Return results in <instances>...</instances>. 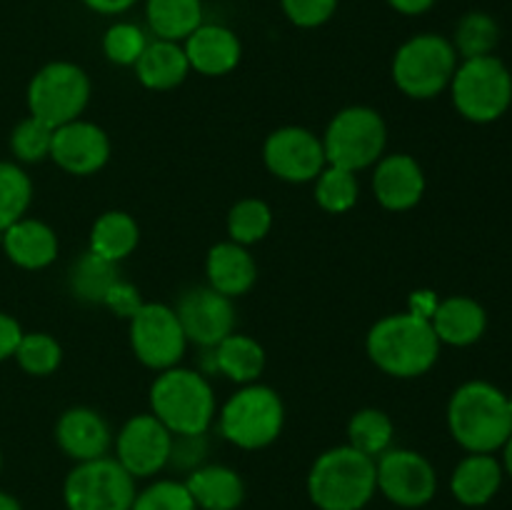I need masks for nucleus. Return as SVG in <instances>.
<instances>
[{
  "label": "nucleus",
  "mask_w": 512,
  "mask_h": 510,
  "mask_svg": "<svg viewBox=\"0 0 512 510\" xmlns=\"http://www.w3.org/2000/svg\"><path fill=\"white\" fill-rule=\"evenodd\" d=\"M370 360L395 378H418L428 373L440 353L433 323L415 313H395L378 320L365 340Z\"/></svg>",
  "instance_id": "f257e3e1"
},
{
  "label": "nucleus",
  "mask_w": 512,
  "mask_h": 510,
  "mask_svg": "<svg viewBox=\"0 0 512 510\" xmlns=\"http://www.w3.org/2000/svg\"><path fill=\"white\" fill-rule=\"evenodd\" d=\"M453 438L470 453H493L512 435L510 400L495 385L465 383L455 390L448 408Z\"/></svg>",
  "instance_id": "f03ea898"
},
{
  "label": "nucleus",
  "mask_w": 512,
  "mask_h": 510,
  "mask_svg": "<svg viewBox=\"0 0 512 510\" xmlns=\"http://www.w3.org/2000/svg\"><path fill=\"white\" fill-rule=\"evenodd\" d=\"M375 490V458L350 445L325 450L308 475V495L320 510H363Z\"/></svg>",
  "instance_id": "7ed1b4c3"
},
{
  "label": "nucleus",
  "mask_w": 512,
  "mask_h": 510,
  "mask_svg": "<svg viewBox=\"0 0 512 510\" xmlns=\"http://www.w3.org/2000/svg\"><path fill=\"white\" fill-rule=\"evenodd\" d=\"M150 408L173 435H203L213 423L215 393L203 373L175 365L155 378Z\"/></svg>",
  "instance_id": "20e7f679"
},
{
  "label": "nucleus",
  "mask_w": 512,
  "mask_h": 510,
  "mask_svg": "<svg viewBox=\"0 0 512 510\" xmlns=\"http://www.w3.org/2000/svg\"><path fill=\"white\" fill-rule=\"evenodd\" d=\"M385 143H388V128L378 110L353 105L340 110L325 130V163L358 173L383 158Z\"/></svg>",
  "instance_id": "39448f33"
},
{
  "label": "nucleus",
  "mask_w": 512,
  "mask_h": 510,
  "mask_svg": "<svg viewBox=\"0 0 512 510\" xmlns=\"http://www.w3.org/2000/svg\"><path fill=\"white\" fill-rule=\"evenodd\" d=\"M455 63L458 53L443 35H415L395 53L393 80L410 98L428 100L443 93L445 85L453 80Z\"/></svg>",
  "instance_id": "423d86ee"
},
{
  "label": "nucleus",
  "mask_w": 512,
  "mask_h": 510,
  "mask_svg": "<svg viewBox=\"0 0 512 510\" xmlns=\"http://www.w3.org/2000/svg\"><path fill=\"white\" fill-rule=\"evenodd\" d=\"M283 423V400L268 385H245L220 410V433L245 450H260L273 443Z\"/></svg>",
  "instance_id": "0eeeda50"
},
{
  "label": "nucleus",
  "mask_w": 512,
  "mask_h": 510,
  "mask_svg": "<svg viewBox=\"0 0 512 510\" xmlns=\"http://www.w3.org/2000/svg\"><path fill=\"white\" fill-rule=\"evenodd\" d=\"M453 100L460 115L475 123L498 120L512 100V78L493 55L465 60L453 75Z\"/></svg>",
  "instance_id": "6e6552de"
},
{
  "label": "nucleus",
  "mask_w": 512,
  "mask_h": 510,
  "mask_svg": "<svg viewBox=\"0 0 512 510\" xmlns=\"http://www.w3.org/2000/svg\"><path fill=\"white\" fill-rule=\"evenodd\" d=\"M135 495L133 475L108 455L75 465L63 488L68 510H130Z\"/></svg>",
  "instance_id": "1a4fd4ad"
},
{
  "label": "nucleus",
  "mask_w": 512,
  "mask_h": 510,
  "mask_svg": "<svg viewBox=\"0 0 512 510\" xmlns=\"http://www.w3.org/2000/svg\"><path fill=\"white\" fill-rule=\"evenodd\" d=\"M88 98L90 80L85 70L65 60H55L40 68L28 85L30 115L53 128L78 120Z\"/></svg>",
  "instance_id": "9d476101"
},
{
  "label": "nucleus",
  "mask_w": 512,
  "mask_h": 510,
  "mask_svg": "<svg viewBox=\"0 0 512 510\" xmlns=\"http://www.w3.org/2000/svg\"><path fill=\"white\" fill-rule=\"evenodd\" d=\"M130 345L143 365L168 370L183 360L188 338L173 308L163 303H143L130 318Z\"/></svg>",
  "instance_id": "9b49d317"
},
{
  "label": "nucleus",
  "mask_w": 512,
  "mask_h": 510,
  "mask_svg": "<svg viewBox=\"0 0 512 510\" xmlns=\"http://www.w3.org/2000/svg\"><path fill=\"white\" fill-rule=\"evenodd\" d=\"M378 490L400 508H420L438 490L435 468L415 450H385L375 463Z\"/></svg>",
  "instance_id": "f8f14e48"
},
{
  "label": "nucleus",
  "mask_w": 512,
  "mask_h": 510,
  "mask_svg": "<svg viewBox=\"0 0 512 510\" xmlns=\"http://www.w3.org/2000/svg\"><path fill=\"white\" fill-rule=\"evenodd\" d=\"M173 433L153 413L135 415L120 428L115 440L118 463L133 478H150L170 463Z\"/></svg>",
  "instance_id": "ddd939ff"
},
{
  "label": "nucleus",
  "mask_w": 512,
  "mask_h": 510,
  "mask_svg": "<svg viewBox=\"0 0 512 510\" xmlns=\"http://www.w3.org/2000/svg\"><path fill=\"white\" fill-rule=\"evenodd\" d=\"M263 160L270 173L288 183L315 180L328 165L323 140L298 125H288V128L270 133L263 145Z\"/></svg>",
  "instance_id": "4468645a"
},
{
  "label": "nucleus",
  "mask_w": 512,
  "mask_h": 510,
  "mask_svg": "<svg viewBox=\"0 0 512 510\" xmlns=\"http://www.w3.org/2000/svg\"><path fill=\"white\" fill-rule=\"evenodd\" d=\"M175 315L183 325L185 338L198 343L200 348H215L235 328L233 298L218 293L210 285L180 295Z\"/></svg>",
  "instance_id": "2eb2a0df"
},
{
  "label": "nucleus",
  "mask_w": 512,
  "mask_h": 510,
  "mask_svg": "<svg viewBox=\"0 0 512 510\" xmlns=\"http://www.w3.org/2000/svg\"><path fill=\"white\" fill-rule=\"evenodd\" d=\"M50 158L73 175H93L108 163L110 140L103 128L88 120H70L53 133Z\"/></svg>",
  "instance_id": "dca6fc26"
},
{
  "label": "nucleus",
  "mask_w": 512,
  "mask_h": 510,
  "mask_svg": "<svg viewBox=\"0 0 512 510\" xmlns=\"http://www.w3.org/2000/svg\"><path fill=\"white\" fill-rule=\"evenodd\" d=\"M373 190L383 208L395 210V213L410 210L420 203L425 193L423 168L405 153L385 155L375 165Z\"/></svg>",
  "instance_id": "f3484780"
},
{
  "label": "nucleus",
  "mask_w": 512,
  "mask_h": 510,
  "mask_svg": "<svg viewBox=\"0 0 512 510\" xmlns=\"http://www.w3.org/2000/svg\"><path fill=\"white\" fill-rule=\"evenodd\" d=\"M55 440L68 458L85 463L108 455L113 435L100 413L90 408H70L55 425Z\"/></svg>",
  "instance_id": "a211bd4d"
},
{
  "label": "nucleus",
  "mask_w": 512,
  "mask_h": 510,
  "mask_svg": "<svg viewBox=\"0 0 512 510\" xmlns=\"http://www.w3.org/2000/svg\"><path fill=\"white\" fill-rule=\"evenodd\" d=\"M185 58L188 65L200 75H225L240 63L238 35L225 25H200L185 38Z\"/></svg>",
  "instance_id": "6ab92c4d"
},
{
  "label": "nucleus",
  "mask_w": 512,
  "mask_h": 510,
  "mask_svg": "<svg viewBox=\"0 0 512 510\" xmlns=\"http://www.w3.org/2000/svg\"><path fill=\"white\" fill-rule=\"evenodd\" d=\"M205 273H208L210 288L228 298L245 295L255 285L258 268L245 245L238 243H218L210 248L208 260H205Z\"/></svg>",
  "instance_id": "aec40b11"
},
{
  "label": "nucleus",
  "mask_w": 512,
  "mask_h": 510,
  "mask_svg": "<svg viewBox=\"0 0 512 510\" xmlns=\"http://www.w3.org/2000/svg\"><path fill=\"white\" fill-rule=\"evenodd\" d=\"M5 255L25 270H40L58 258V235L40 220L20 218L3 230Z\"/></svg>",
  "instance_id": "412c9836"
},
{
  "label": "nucleus",
  "mask_w": 512,
  "mask_h": 510,
  "mask_svg": "<svg viewBox=\"0 0 512 510\" xmlns=\"http://www.w3.org/2000/svg\"><path fill=\"white\" fill-rule=\"evenodd\" d=\"M185 488L203 510H235L245 500L243 478L225 465L195 468L185 480Z\"/></svg>",
  "instance_id": "4be33fe9"
},
{
  "label": "nucleus",
  "mask_w": 512,
  "mask_h": 510,
  "mask_svg": "<svg viewBox=\"0 0 512 510\" xmlns=\"http://www.w3.org/2000/svg\"><path fill=\"white\" fill-rule=\"evenodd\" d=\"M190 65L183 45L173 40H153L145 45L143 55L135 63L138 80L150 90H170L180 85L188 75Z\"/></svg>",
  "instance_id": "5701e85b"
},
{
  "label": "nucleus",
  "mask_w": 512,
  "mask_h": 510,
  "mask_svg": "<svg viewBox=\"0 0 512 510\" xmlns=\"http://www.w3.org/2000/svg\"><path fill=\"white\" fill-rule=\"evenodd\" d=\"M430 323L440 343L470 345L485 333V310L470 298H448L438 303Z\"/></svg>",
  "instance_id": "b1692460"
},
{
  "label": "nucleus",
  "mask_w": 512,
  "mask_h": 510,
  "mask_svg": "<svg viewBox=\"0 0 512 510\" xmlns=\"http://www.w3.org/2000/svg\"><path fill=\"white\" fill-rule=\"evenodd\" d=\"M503 468L490 453H473L455 468L450 488L463 505H485L500 488Z\"/></svg>",
  "instance_id": "393cba45"
},
{
  "label": "nucleus",
  "mask_w": 512,
  "mask_h": 510,
  "mask_svg": "<svg viewBox=\"0 0 512 510\" xmlns=\"http://www.w3.org/2000/svg\"><path fill=\"white\" fill-rule=\"evenodd\" d=\"M213 350L215 370L235 383L250 385L260 378L265 368V350L263 345L255 343L248 335L230 333L228 338L220 340Z\"/></svg>",
  "instance_id": "a878e982"
},
{
  "label": "nucleus",
  "mask_w": 512,
  "mask_h": 510,
  "mask_svg": "<svg viewBox=\"0 0 512 510\" xmlns=\"http://www.w3.org/2000/svg\"><path fill=\"white\" fill-rule=\"evenodd\" d=\"M140 240L138 223L123 210H108L90 230V250L110 263H120L135 250Z\"/></svg>",
  "instance_id": "bb28decb"
},
{
  "label": "nucleus",
  "mask_w": 512,
  "mask_h": 510,
  "mask_svg": "<svg viewBox=\"0 0 512 510\" xmlns=\"http://www.w3.org/2000/svg\"><path fill=\"white\" fill-rule=\"evenodd\" d=\"M148 25L160 40L188 38L203 25V3L200 0H148L145 5Z\"/></svg>",
  "instance_id": "cd10ccee"
},
{
  "label": "nucleus",
  "mask_w": 512,
  "mask_h": 510,
  "mask_svg": "<svg viewBox=\"0 0 512 510\" xmlns=\"http://www.w3.org/2000/svg\"><path fill=\"white\" fill-rule=\"evenodd\" d=\"M118 268L93 250L80 255L70 268V290L85 303H105L108 290L118 283Z\"/></svg>",
  "instance_id": "c85d7f7f"
},
{
  "label": "nucleus",
  "mask_w": 512,
  "mask_h": 510,
  "mask_svg": "<svg viewBox=\"0 0 512 510\" xmlns=\"http://www.w3.org/2000/svg\"><path fill=\"white\" fill-rule=\"evenodd\" d=\"M393 420L383 413V410L365 408L350 418L348 423V445L360 450V453L370 455V458H380L385 450H390L393 443Z\"/></svg>",
  "instance_id": "c756f323"
},
{
  "label": "nucleus",
  "mask_w": 512,
  "mask_h": 510,
  "mask_svg": "<svg viewBox=\"0 0 512 510\" xmlns=\"http://www.w3.org/2000/svg\"><path fill=\"white\" fill-rule=\"evenodd\" d=\"M273 213L268 203L258 198H245L235 203L228 213V235L238 245H253L270 233Z\"/></svg>",
  "instance_id": "7c9ffc66"
},
{
  "label": "nucleus",
  "mask_w": 512,
  "mask_h": 510,
  "mask_svg": "<svg viewBox=\"0 0 512 510\" xmlns=\"http://www.w3.org/2000/svg\"><path fill=\"white\" fill-rule=\"evenodd\" d=\"M33 198L30 178L15 163L0 160V233L18 223Z\"/></svg>",
  "instance_id": "2f4dec72"
},
{
  "label": "nucleus",
  "mask_w": 512,
  "mask_h": 510,
  "mask_svg": "<svg viewBox=\"0 0 512 510\" xmlns=\"http://www.w3.org/2000/svg\"><path fill=\"white\" fill-rule=\"evenodd\" d=\"M315 200L328 213H345L358 203V178L350 170L325 165L315 178Z\"/></svg>",
  "instance_id": "473e14b6"
},
{
  "label": "nucleus",
  "mask_w": 512,
  "mask_h": 510,
  "mask_svg": "<svg viewBox=\"0 0 512 510\" xmlns=\"http://www.w3.org/2000/svg\"><path fill=\"white\" fill-rule=\"evenodd\" d=\"M500 30L490 15L485 13H468L458 23L455 30V53L463 55L465 60L470 58H483V55L493 53V48L498 45Z\"/></svg>",
  "instance_id": "72a5a7b5"
},
{
  "label": "nucleus",
  "mask_w": 512,
  "mask_h": 510,
  "mask_svg": "<svg viewBox=\"0 0 512 510\" xmlns=\"http://www.w3.org/2000/svg\"><path fill=\"white\" fill-rule=\"evenodd\" d=\"M15 360L20 368L30 375H50L58 370L60 360H63V350H60L58 340L48 333H23L18 348H15Z\"/></svg>",
  "instance_id": "f704fd0d"
},
{
  "label": "nucleus",
  "mask_w": 512,
  "mask_h": 510,
  "mask_svg": "<svg viewBox=\"0 0 512 510\" xmlns=\"http://www.w3.org/2000/svg\"><path fill=\"white\" fill-rule=\"evenodd\" d=\"M53 125L43 123L38 118H25L15 125L13 135H10V148H13L15 158L25 160V163H38V160L50 158V145H53Z\"/></svg>",
  "instance_id": "c9c22d12"
},
{
  "label": "nucleus",
  "mask_w": 512,
  "mask_h": 510,
  "mask_svg": "<svg viewBox=\"0 0 512 510\" xmlns=\"http://www.w3.org/2000/svg\"><path fill=\"white\" fill-rule=\"evenodd\" d=\"M148 38L143 30L133 23H115L110 25L103 38V53L110 63L115 65H135L143 55Z\"/></svg>",
  "instance_id": "e433bc0d"
},
{
  "label": "nucleus",
  "mask_w": 512,
  "mask_h": 510,
  "mask_svg": "<svg viewBox=\"0 0 512 510\" xmlns=\"http://www.w3.org/2000/svg\"><path fill=\"white\" fill-rule=\"evenodd\" d=\"M130 510H198V505H195L185 483L158 480V483L148 485L143 493L135 495Z\"/></svg>",
  "instance_id": "4c0bfd02"
},
{
  "label": "nucleus",
  "mask_w": 512,
  "mask_h": 510,
  "mask_svg": "<svg viewBox=\"0 0 512 510\" xmlns=\"http://www.w3.org/2000/svg\"><path fill=\"white\" fill-rule=\"evenodd\" d=\"M290 23L300 28H318L338 8V0H280Z\"/></svg>",
  "instance_id": "58836bf2"
},
{
  "label": "nucleus",
  "mask_w": 512,
  "mask_h": 510,
  "mask_svg": "<svg viewBox=\"0 0 512 510\" xmlns=\"http://www.w3.org/2000/svg\"><path fill=\"white\" fill-rule=\"evenodd\" d=\"M205 458V433L203 435H173L170 463L178 468H193Z\"/></svg>",
  "instance_id": "ea45409f"
},
{
  "label": "nucleus",
  "mask_w": 512,
  "mask_h": 510,
  "mask_svg": "<svg viewBox=\"0 0 512 510\" xmlns=\"http://www.w3.org/2000/svg\"><path fill=\"white\" fill-rule=\"evenodd\" d=\"M105 305H108L110 310H115L118 315H123V318H133V313L143 303H140V295L133 285L118 280V283L108 290V295H105Z\"/></svg>",
  "instance_id": "a19ab883"
},
{
  "label": "nucleus",
  "mask_w": 512,
  "mask_h": 510,
  "mask_svg": "<svg viewBox=\"0 0 512 510\" xmlns=\"http://www.w3.org/2000/svg\"><path fill=\"white\" fill-rule=\"evenodd\" d=\"M20 338H23V330H20L18 320L0 313V360L15 355V348H18Z\"/></svg>",
  "instance_id": "79ce46f5"
},
{
  "label": "nucleus",
  "mask_w": 512,
  "mask_h": 510,
  "mask_svg": "<svg viewBox=\"0 0 512 510\" xmlns=\"http://www.w3.org/2000/svg\"><path fill=\"white\" fill-rule=\"evenodd\" d=\"M83 3L88 5L90 10H95V13L118 15V13H125V10L133 8L138 0H83Z\"/></svg>",
  "instance_id": "37998d69"
},
{
  "label": "nucleus",
  "mask_w": 512,
  "mask_h": 510,
  "mask_svg": "<svg viewBox=\"0 0 512 510\" xmlns=\"http://www.w3.org/2000/svg\"><path fill=\"white\" fill-rule=\"evenodd\" d=\"M435 308H438V298L433 293H413L410 298V313L420 315V318H433Z\"/></svg>",
  "instance_id": "c03bdc74"
},
{
  "label": "nucleus",
  "mask_w": 512,
  "mask_h": 510,
  "mask_svg": "<svg viewBox=\"0 0 512 510\" xmlns=\"http://www.w3.org/2000/svg\"><path fill=\"white\" fill-rule=\"evenodd\" d=\"M398 13L403 15H420L435 5V0H388Z\"/></svg>",
  "instance_id": "a18cd8bd"
},
{
  "label": "nucleus",
  "mask_w": 512,
  "mask_h": 510,
  "mask_svg": "<svg viewBox=\"0 0 512 510\" xmlns=\"http://www.w3.org/2000/svg\"><path fill=\"white\" fill-rule=\"evenodd\" d=\"M0 510H20V505H18V500L10 498L8 493H3V490H0Z\"/></svg>",
  "instance_id": "49530a36"
},
{
  "label": "nucleus",
  "mask_w": 512,
  "mask_h": 510,
  "mask_svg": "<svg viewBox=\"0 0 512 510\" xmlns=\"http://www.w3.org/2000/svg\"><path fill=\"white\" fill-rule=\"evenodd\" d=\"M505 468L512 475V435L508 438V443H505Z\"/></svg>",
  "instance_id": "de8ad7c7"
},
{
  "label": "nucleus",
  "mask_w": 512,
  "mask_h": 510,
  "mask_svg": "<svg viewBox=\"0 0 512 510\" xmlns=\"http://www.w3.org/2000/svg\"><path fill=\"white\" fill-rule=\"evenodd\" d=\"M0 243H3V233H0Z\"/></svg>",
  "instance_id": "09e8293b"
},
{
  "label": "nucleus",
  "mask_w": 512,
  "mask_h": 510,
  "mask_svg": "<svg viewBox=\"0 0 512 510\" xmlns=\"http://www.w3.org/2000/svg\"><path fill=\"white\" fill-rule=\"evenodd\" d=\"M510 408H512V398H510Z\"/></svg>",
  "instance_id": "8fccbe9b"
}]
</instances>
